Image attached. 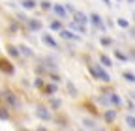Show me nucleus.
I'll use <instances>...</instances> for the list:
<instances>
[{
    "label": "nucleus",
    "instance_id": "obj_22",
    "mask_svg": "<svg viewBox=\"0 0 135 131\" xmlns=\"http://www.w3.org/2000/svg\"><path fill=\"white\" fill-rule=\"evenodd\" d=\"M60 105H62V103H60V99H51V107H53L55 110H58V109H60Z\"/></svg>",
    "mask_w": 135,
    "mask_h": 131
},
{
    "label": "nucleus",
    "instance_id": "obj_9",
    "mask_svg": "<svg viewBox=\"0 0 135 131\" xmlns=\"http://www.w3.org/2000/svg\"><path fill=\"white\" fill-rule=\"evenodd\" d=\"M73 15H75V19H73L75 23H81V24H86V21H88V17H86V15H84L83 11H75Z\"/></svg>",
    "mask_w": 135,
    "mask_h": 131
},
{
    "label": "nucleus",
    "instance_id": "obj_7",
    "mask_svg": "<svg viewBox=\"0 0 135 131\" xmlns=\"http://www.w3.org/2000/svg\"><path fill=\"white\" fill-rule=\"evenodd\" d=\"M53 11L58 15L60 19H66V17H68V15H66V8H64V6H60V4H55V6H53Z\"/></svg>",
    "mask_w": 135,
    "mask_h": 131
},
{
    "label": "nucleus",
    "instance_id": "obj_29",
    "mask_svg": "<svg viewBox=\"0 0 135 131\" xmlns=\"http://www.w3.org/2000/svg\"><path fill=\"white\" fill-rule=\"evenodd\" d=\"M101 45H103V47H109V45H111V38H101Z\"/></svg>",
    "mask_w": 135,
    "mask_h": 131
},
{
    "label": "nucleus",
    "instance_id": "obj_2",
    "mask_svg": "<svg viewBox=\"0 0 135 131\" xmlns=\"http://www.w3.org/2000/svg\"><path fill=\"white\" fill-rule=\"evenodd\" d=\"M90 73H92L94 77L101 79V80H103V83H109V80H111L109 73H107V71H103V69L99 68V66H90Z\"/></svg>",
    "mask_w": 135,
    "mask_h": 131
},
{
    "label": "nucleus",
    "instance_id": "obj_30",
    "mask_svg": "<svg viewBox=\"0 0 135 131\" xmlns=\"http://www.w3.org/2000/svg\"><path fill=\"white\" fill-rule=\"evenodd\" d=\"M126 122H128V125H129V127H133V125H135V120H133V116H131V114L126 118Z\"/></svg>",
    "mask_w": 135,
    "mask_h": 131
},
{
    "label": "nucleus",
    "instance_id": "obj_10",
    "mask_svg": "<svg viewBox=\"0 0 135 131\" xmlns=\"http://www.w3.org/2000/svg\"><path fill=\"white\" fill-rule=\"evenodd\" d=\"M103 116H105V122H107V124H113L114 118H116V110H114V109H109V110L103 114Z\"/></svg>",
    "mask_w": 135,
    "mask_h": 131
},
{
    "label": "nucleus",
    "instance_id": "obj_6",
    "mask_svg": "<svg viewBox=\"0 0 135 131\" xmlns=\"http://www.w3.org/2000/svg\"><path fill=\"white\" fill-rule=\"evenodd\" d=\"M56 90H58V86H56V84H51V83L41 86V92H43V94H47V95H51V94H56Z\"/></svg>",
    "mask_w": 135,
    "mask_h": 131
},
{
    "label": "nucleus",
    "instance_id": "obj_12",
    "mask_svg": "<svg viewBox=\"0 0 135 131\" xmlns=\"http://www.w3.org/2000/svg\"><path fill=\"white\" fill-rule=\"evenodd\" d=\"M90 19H92L94 26H98L99 30H103V23H101V19H99V15H98V13H92V15H90Z\"/></svg>",
    "mask_w": 135,
    "mask_h": 131
},
{
    "label": "nucleus",
    "instance_id": "obj_33",
    "mask_svg": "<svg viewBox=\"0 0 135 131\" xmlns=\"http://www.w3.org/2000/svg\"><path fill=\"white\" fill-rule=\"evenodd\" d=\"M128 2H133V0H128Z\"/></svg>",
    "mask_w": 135,
    "mask_h": 131
},
{
    "label": "nucleus",
    "instance_id": "obj_3",
    "mask_svg": "<svg viewBox=\"0 0 135 131\" xmlns=\"http://www.w3.org/2000/svg\"><path fill=\"white\" fill-rule=\"evenodd\" d=\"M0 71L6 73V75H13V73H15L13 64H11L8 58H4V56H0Z\"/></svg>",
    "mask_w": 135,
    "mask_h": 131
},
{
    "label": "nucleus",
    "instance_id": "obj_8",
    "mask_svg": "<svg viewBox=\"0 0 135 131\" xmlns=\"http://www.w3.org/2000/svg\"><path fill=\"white\" fill-rule=\"evenodd\" d=\"M41 39H43V43H45V45L53 47V49H58V43H56V41H55L53 38H51L49 34H43V38H41Z\"/></svg>",
    "mask_w": 135,
    "mask_h": 131
},
{
    "label": "nucleus",
    "instance_id": "obj_26",
    "mask_svg": "<svg viewBox=\"0 0 135 131\" xmlns=\"http://www.w3.org/2000/svg\"><path fill=\"white\" fill-rule=\"evenodd\" d=\"M124 79L128 80V83H133V80H135V79H133V73H131V71H128V73H124Z\"/></svg>",
    "mask_w": 135,
    "mask_h": 131
},
{
    "label": "nucleus",
    "instance_id": "obj_5",
    "mask_svg": "<svg viewBox=\"0 0 135 131\" xmlns=\"http://www.w3.org/2000/svg\"><path fill=\"white\" fill-rule=\"evenodd\" d=\"M36 116H38L40 120L49 122V120H51V110H49L47 107H43V105H38V107H36Z\"/></svg>",
    "mask_w": 135,
    "mask_h": 131
},
{
    "label": "nucleus",
    "instance_id": "obj_13",
    "mask_svg": "<svg viewBox=\"0 0 135 131\" xmlns=\"http://www.w3.org/2000/svg\"><path fill=\"white\" fill-rule=\"evenodd\" d=\"M99 62L103 64L105 68H111V66H113V60H111V58H109L107 54H99Z\"/></svg>",
    "mask_w": 135,
    "mask_h": 131
},
{
    "label": "nucleus",
    "instance_id": "obj_25",
    "mask_svg": "<svg viewBox=\"0 0 135 131\" xmlns=\"http://www.w3.org/2000/svg\"><path fill=\"white\" fill-rule=\"evenodd\" d=\"M114 56H116L118 60H122V62H126V60H128V58H126V54H122L120 51H114Z\"/></svg>",
    "mask_w": 135,
    "mask_h": 131
},
{
    "label": "nucleus",
    "instance_id": "obj_21",
    "mask_svg": "<svg viewBox=\"0 0 135 131\" xmlns=\"http://www.w3.org/2000/svg\"><path fill=\"white\" fill-rule=\"evenodd\" d=\"M84 107H86V109H88V110L94 114V116H98V114H99V112H98V109H96L94 105H90V103H84Z\"/></svg>",
    "mask_w": 135,
    "mask_h": 131
},
{
    "label": "nucleus",
    "instance_id": "obj_23",
    "mask_svg": "<svg viewBox=\"0 0 135 131\" xmlns=\"http://www.w3.org/2000/svg\"><path fill=\"white\" fill-rule=\"evenodd\" d=\"M83 124H84V127H88V129H96V124L92 120H84Z\"/></svg>",
    "mask_w": 135,
    "mask_h": 131
},
{
    "label": "nucleus",
    "instance_id": "obj_14",
    "mask_svg": "<svg viewBox=\"0 0 135 131\" xmlns=\"http://www.w3.org/2000/svg\"><path fill=\"white\" fill-rule=\"evenodd\" d=\"M26 23H28V28H30V30H40V28H41V23H40V21L26 19Z\"/></svg>",
    "mask_w": 135,
    "mask_h": 131
},
{
    "label": "nucleus",
    "instance_id": "obj_32",
    "mask_svg": "<svg viewBox=\"0 0 135 131\" xmlns=\"http://www.w3.org/2000/svg\"><path fill=\"white\" fill-rule=\"evenodd\" d=\"M103 2H105V4H107V6H111V2H109V0H103Z\"/></svg>",
    "mask_w": 135,
    "mask_h": 131
},
{
    "label": "nucleus",
    "instance_id": "obj_28",
    "mask_svg": "<svg viewBox=\"0 0 135 131\" xmlns=\"http://www.w3.org/2000/svg\"><path fill=\"white\" fill-rule=\"evenodd\" d=\"M34 84H36V88H40V90H41V86H43L45 83H43V79H36V80H34Z\"/></svg>",
    "mask_w": 135,
    "mask_h": 131
},
{
    "label": "nucleus",
    "instance_id": "obj_15",
    "mask_svg": "<svg viewBox=\"0 0 135 131\" xmlns=\"http://www.w3.org/2000/svg\"><path fill=\"white\" fill-rule=\"evenodd\" d=\"M21 6H23L25 9H34V8H36V0H23Z\"/></svg>",
    "mask_w": 135,
    "mask_h": 131
},
{
    "label": "nucleus",
    "instance_id": "obj_4",
    "mask_svg": "<svg viewBox=\"0 0 135 131\" xmlns=\"http://www.w3.org/2000/svg\"><path fill=\"white\" fill-rule=\"evenodd\" d=\"M101 101H103V103H113L114 107H120V105H122V99H120L116 94H113V92H107L105 97H103Z\"/></svg>",
    "mask_w": 135,
    "mask_h": 131
},
{
    "label": "nucleus",
    "instance_id": "obj_11",
    "mask_svg": "<svg viewBox=\"0 0 135 131\" xmlns=\"http://www.w3.org/2000/svg\"><path fill=\"white\" fill-rule=\"evenodd\" d=\"M60 36H62L64 39H71V41H77V39H81L79 36H75L73 32H68V30H62V32H60Z\"/></svg>",
    "mask_w": 135,
    "mask_h": 131
},
{
    "label": "nucleus",
    "instance_id": "obj_17",
    "mask_svg": "<svg viewBox=\"0 0 135 131\" xmlns=\"http://www.w3.org/2000/svg\"><path fill=\"white\" fill-rule=\"evenodd\" d=\"M6 49H8L9 56H13V58H19V56H21V54H19V51H17V47H13V45H8Z\"/></svg>",
    "mask_w": 135,
    "mask_h": 131
},
{
    "label": "nucleus",
    "instance_id": "obj_19",
    "mask_svg": "<svg viewBox=\"0 0 135 131\" xmlns=\"http://www.w3.org/2000/svg\"><path fill=\"white\" fill-rule=\"evenodd\" d=\"M71 28H75L77 32H81V34H86V28H84V24H81V23H71Z\"/></svg>",
    "mask_w": 135,
    "mask_h": 131
},
{
    "label": "nucleus",
    "instance_id": "obj_20",
    "mask_svg": "<svg viewBox=\"0 0 135 131\" xmlns=\"http://www.w3.org/2000/svg\"><path fill=\"white\" fill-rule=\"evenodd\" d=\"M9 118V112L6 110V107H0V120H8Z\"/></svg>",
    "mask_w": 135,
    "mask_h": 131
},
{
    "label": "nucleus",
    "instance_id": "obj_16",
    "mask_svg": "<svg viewBox=\"0 0 135 131\" xmlns=\"http://www.w3.org/2000/svg\"><path fill=\"white\" fill-rule=\"evenodd\" d=\"M17 49H19V54L23 53V54H25V56H28V58H32V56H34V53L30 51L28 47H25V45H21V47H17Z\"/></svg>",
    "mask_w": 135,
    "mask_h": 131
},
{
    "label": "nucleus",
    "instance_id": "obj_27",
    "mask_svg": "<svg viewBox=\"0 0 135 131\" xmlns=\"http://www.w3.org/2000/svg\"><path fill=\"white\" fill-rule=\"evenodd\" d=\"M41 9H51V2H49V0H43V2H41Z\"/></svg>",
    "mask_w": 135,
    "mask_h": 131
},
{
    "label": "nucleus",
    "instance_id": "obj_31",
    "mask_svg": "<svg viewBox=\"0 0 135 131\" xmlns=\"http://www.w3.org/2000/svg\"><path fill=\"white\" fill-rule=\"evenodd\" d=\"M118 26H122V28H128V21H126V19H118Z\"/></svg>",
    "mask_w": 135,
    "mask_h": 131
},
{
    "label": "nucleus",
    "instance_id": "obj_1",
    "mask_svg": "<svg viewBox=\"0 0 135 131\" xmlns=\"http://www.w3.org/2000/svg\"><path fill=\"white\" fill-rule=\"evenodd\" d=\"M2 97H4L6 105H8V107H11L13 110H19V109H21V99H19V95H17L13 90L6 88V90L2 92Z\"/></svg>",
    "mask_w": 135,
    "mask_h": 131
},
{
    "label": "nucleus",
    "instance_id": "obj_18",
    "mask_svg": "<svg viewBox=\"0 0 135 131\" xmlns=\"http://www.w3.org/2000/svg\"><path fill=\"white\" fill-rule=\"evenodd\" d=\"M66 86H68V92H70V95H71V97H75V95L79 94V92H77V88L73 86V83H70V80L66 83Z\"/></svg>",
    "mask_w": 135,
    "mask_h": 131
},
{
    "label": "nucleus",
    "instance_id": "obj_24",
    "mask_svg": "<svg viewBox=\"0 0 135 131\" xmlns=\"http://www.w3.org/2000/svg\"><path fill=\"white\" fill-rule=\"evenodd\" d=\"M51 28H53V30H62L60 21H53V23H51Z\"/></svg>",
    "mask_w": 135,
    "mask_h": 131
}]
</instances>
